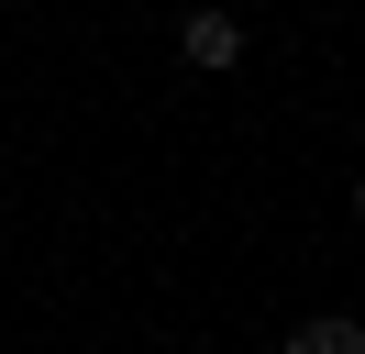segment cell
I'll use <instances>...</instances> for the list:
<instances>
[{"label":"cell","instance_id":"6da1fadb","mask_svg":"<svg viewBox=\"0 0 365 354\" xmlns=\"http://www.w3.org/2000/svg\"><path fill=\"white\" fill-rule=\"evenodd\" d=\"M178 56L200 66V78H232V66H244V11H188L178 22Z\"/></svg>","mask_w":365,"mask_h":354},{"label":"cell","instance_id":"3957f363","mask_svg":"<svg viewBox=\"0 0 365 354\" xmlns=\"http://www.w3.org/2000/svg\"><path fill=\"white\" fill-rule=\"evenodd\" d=\"M354 221H365V177H354Z\"/></svg>","mask_w":365,"mask_h":354},{"label":"cell","instance_id":"7a4b0ae2","mask_svg":"<svg viewBox=\"0 0 365 354\" xmlns=\"http://www.w3.org/2000/svg\"><path fill=\"white\" fill-rule=\"evenodd\" d=\"M288 354H365V321L354 310H310V321H288Z\"/></svg>","mask_w":365,"mask_h":354}]
</instances>
